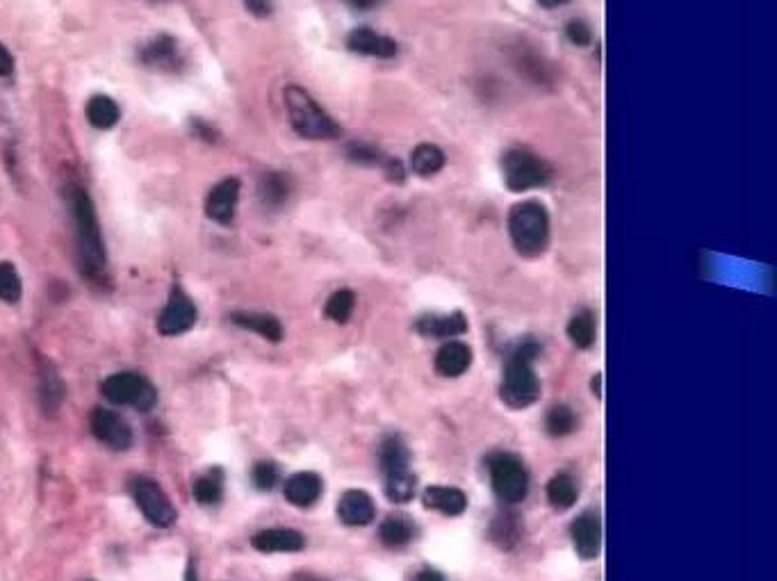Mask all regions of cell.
Masks as SVG:
<instances>
[{"label": "cell", "instance_id": "35", "mask_svg": "<svg viewBox=\"0 0 777 581\" xmlns=\"http://www.w3.org/2000/svg\"><path fill=\"white\" fill-rule=\"evenodd\" d=\"M253 486L258 490H272L278 484V468L272 461H263L253 468Z\"/></svg>", "mask_w": 777, "mask_h": 581}, {"label": "cell", "instance_id": "30", "mask_svg": "<svg viewBox=\"0 0 777 581\" xmlns=\"http://www.w3.org/2000/svg\"><path fill=\"white\" fill-rule=\"evenodd\" d=\"M568 338L579 349H591L597 338V322L591 310H582L568 322Z\"/></svg>", "mask_w": 777, "mask_h": 581}, {"label": "cell", "instance_id": "16", "mask_svg": "<svg viewBox=\"0 0 777 581\" xmlns=\"http://www.w3.org/2000/svg\"><path fill=\"white\" fill-rule=\"evenodd\" d=\"M251 545L256 547L258 552H265V554H276V552L278 554H290V552H301V550H304L306 538L297 529L276 527V529L258 531V534L251 538Z\"/></svg>", "mask_w": 777, "mask_h": 581}, {"label": "cell", "instance_id": "11", "mask_svg": "<svg viewBox=\"0 0 777 581\" xmlns=\"http://www.w3.org/2000/svg\"><path fill=\"white\" fill-rule=\"evenodd\" d=\"M89 427H92L98 443H103L112 452H126V449L133 447V429L128 427V422L119 413L108 411V408H96Z\"/></svg>", "mask_w": 777, "mask_h": 581}, {"label": "cell", "instance_id": "28", "mask_svg": "<svg viewBox=\"0 0 777 581\" xmlns=\"http://www.w3.org/2000/svg\"><path fill=\"white\" fill-rule=\"evenodd\" d=\"M445 162H447L445 153L436 144H420L415 146V151L411 153V169L413 174L420 178L436 176L438 171H443Z\"/></svg>", "mask_w": 777, "mask_h": 581}, {"label": "cell", "instance_id": "33", "mask_svg": "<svg viewBox=\"0 0 777 581\" xmlns=\"http://www.w3.org/2000/svg\"><path fill=\"white\" fill-rule=\"evenodd\" d=\"M490 534H493L495 543L500 545L502 550H511V547L518 543V538L522 534V525H520V520L515 518V515H500V518L493 522Z\"/></svg>", "mask_w": 777, "mask_h": 581}, {"label": "cell", "instance_id": "23", "mask_svg": "<svg viewBox=\"0 0 777 581\" xmlns=\"http://www.w3.org/2000/svg\"><path fill=\"white\" fill-rule=\"evenodd\" d=\"M415 329L427 338H454V335L468 331V319L463 317V313L424 315L417 319Z\"/></svg>", "mask_w": 777, "mask_h": 581}, {"label": "cell", "instance_id": "37", "mask_svg": "<svg viewBox=\"0 0 777 581\" xmlns=\"http://www.w3.org/2000/svg\"><path fill=\"white\" fill-rule=\"evenodd\" d=\"M566 37L570 39V44L588 46L593 42V30L584 21H570L566 26Z\"/></svg>", "mask_w": 777, "mask_h": 581}, {"label": "cell", "instance_id": "31", "mask_svg": "<svg viewBox=\"0 0 777 581\" xmlns=\"http://www.w3.org/2000/svg\"><path fill=\"white\" fill-rule=\"evenodd\" d=\"M354 308H356V294L354 290L349 288H342L338 292H333L329 301H326L324 306V315L331 319V322L335 324H347L351 315H354Z\"/></svg>", "mask_w": 777, "mask_h": 581}, {"label": "cell", "instance_id": "39", "mask_svg": "<svg viewBox=\"0 0 777 581\" xmlns=\"http://www.w3.org/2000/svg\"><path fill=\"white\" fill-rule=\"evenodd\" d=\"M192 133H194L196 137L206 139V142H215V139H217L215 128H210V126L206 124V121H199V119H194V121H192Z\"/></svg>", "mask_w": 777, "mask_h": 581}, {"label": "cell", "instance_id": "36", "mask_svg": "<svg viewBox=\"0 0 777 581\" xmlns=\"http://www.w3.org/2000/svg\"><path fill=\"white\" fill-rule=\"evenodd\" d=\"M349 158L358 162V165H379V162H386L383 153L372 144H349Z\"/></svg>", "mask_w": 777, "mask_h": 581}, {"label": "cell", "instance_id": "41", "mask_svg": "<svg viewBox=\"0 0 777 581\" xmlns=\"http://www.w3.org/2000/svg\"><path fill=\"white\" fill-rule=\"evenodd\" d=\"M415 581H445V577H443V575H440V572H438V570H431V568H424V570H420V572H417V577H415Z\"/></svg>", "mask_w": 777, "mask_h": 581}, {"label": "cell", "instance_id": "32", "mask_svg": "<svg viewBox=\"0 0 777 581\" xmlns=\"http://www.w3.org/2000/svg\"><path fill=\"white\" fill-rule=\"evenodd\" d=\"M545 429H547V433H550L552 438L570 436V433L577 429V415H575V411H572V408L566 406V404L552 406L550 413H547V417H545Z\"/></svg>", "mask_w": 777, "mask_h": 581}, {"label": "cell", "instance_id": "5", "mask_svg": "<svg viewBox=\"0 0 777 581\" xmlns=\"http://www.w3.org/2000/svg\"><path fill=\"white\" fill-rule=\"evenodd\" d=\"M379 463L386 481V497L395 504L411 502L415 495V474L411 470V454L399 436H388L381 443Z\"/></svg>", "mask_w": 777, "mask_h": 581}, {"label": "cell", "instance_id": "7", "mask_svg": "<svg viewBox=\"0 0 777 581\" xmlns=\"http://www.w3.org/2000/svg\"><path fill=\"white\" fill-rule=\"evenodd\" d=\"M490 481L495 495L506 504H520L529 493V472L515 454H493L488 458Z\"/></svg>", "mask_w": 777, "mask_h": 581}, {"label": "cell", "instance_id": "3", "mask_svg": "<svg viewBox=\"0 0 777 581\" xmlns=\"http://www.w3.org/2000/svg\"><path fill=\"white\" fill-rule=\"evenodd\" d=\"M283 101L285 110H288L290 124L297 135L304 139H313V142H326V139L340 137L342 128L338 121H335L331 114H326L322 105L317 103L304 87H285Z\"/></svg>", "mask_w": 777, "mask_h": 581}, {"label": "cell", "instance_id": "29", "mask_svg": "<svg viewBox=\"0 0 777 581\" xmlns=\"http://www.w3.org/2000/svg\"><path fill=\"white\" fill-rule=\"evenodd\" d=\"M224 497V472L215 468L194 481V499L201 506H217Z\"/></svg>", "mask_w": 777, "mask_h": 581}, {"label": "cell", "instance_id": "42", "mask_svg": "<svg viewBox=\"0 0 777 581\" xmlns=\"http://www.w3.org/2000/svg\"><path fill=\"white\" fill-rule=\"evenodd\" d=\"M347 3L354 7V10H361V12H367V10H374L376 5L381 3V0H347Z\"/></svg>", "mask_w": 777, "mask_h": 581}, {"label": "cell", "instance_id": "1", "mask_svg": "<svg viewBox=\"0 0 777 581\" xmlns=\"http://www.w3.org/2000/svg\"><path fill=\"white\" fill-rule=\"evenodd\" d=\"M67 201L73 217V228H76L80 267H83L85 276L101 278L108 258H105V242L92 196L83 187H69Z\"/></svg>", "mask_w": 777, "mask_h": 581}, {"label": "cell", "instance_id": "44", "mask_svg": "<svg viewBox=\"0 0 777 581\" xmlns=\"http://www.w3.org/2000/svg\"><path fill=\"white\" fill-rule=\"evenodd\" d=\"M292 581H326L322 579L320 575H313V572H299V575H294Z\"/></svg>", "mask_w": 777, "mask_h": 581}, {"label": "cell", "instance_id": "24", "mask_svg": "<svg viewBox=\"0 0 777 581\" xmlns=\"http://www.w3.org/2000/svg\"><path fill=\"white\" fill-rule=\"evenodd\" d=\"M231 322L235 326H240L244 331L258 333L263 335L269 342H281L283 340V324L278 322L274 315L267 313H249V310H242V313H233Z\"/></svg>", "mask_w": 777, "mask_h": 581}, {"label": "cell", "instance_id": "8", "mask_svg": "<svg viewBox=\"0 0 777 581\" xmlns=\"http://www.w3.org/2000/svg\"><path fill=\"white\" fill-rule=\"evenodd\" d=\"M103 397L117 406H130L139 413L151 411L158 402V392L137 372H117L108 376L101 386Z\"/></svg>", "mask_w": 777, "mask_h": 581}, {"label": "cell", "instance_id": "14", "mask_svg": "<svg viewBox=\"0 0 777 581\" xmlns=\"http://www.w3.org/2000/svg\"><path fill=\"white\" fill-rule=\"evenodd\" d=\"M572 543L584 561L597 559L602 547V520L600 513L588 509L572 522Z\"/></svg>", "mask_w": 777, "mask_h": 581}, {"label": "cell", "instance_id": "2", "mask_svg": "<svg viewBox=\"0 0 777 581\" xmlns=\"http://www.w3.org/2000/svg\"><path fill=\"white\" fill-rule=\"evenodd\" d=\"M541 345L534 340H522L520 345H515L506 360V370L500 388L502 402L513 408V411H525V408L534 406L541 397V381L534 372V363Z\"/></svg>", "mask_w": 777, "mask_h": 581}, {"label": "cell", "instance_id": "12", "mask_svg": "<svg viewBox=\"0 0 777 581\" xmlns=\"http://www.w3.org/2000/svg\"><path fill=\"white\" fill-rule=\"evenodd\" d=\"M196 317H199V313H196L194 301L187 297L181 288H174L171 290L167 306L162 308V313L158 317V331L162 335H169V338L183 335L196 324Z\"/></svg>", "mask_w": 777, "mask_h": 581}, {"label": "cell", "instance_id": "17", "mask_svg": "<svg viewBox=\"0 0 777 581\" xmlns=\"http://www.w3.org/2000/svg\"><path fill=\"white\" fill-rule=\"evenodd\" d=\"M322 490H324V484L320 474L297 472L285 481L283 495L292 506H297V509H310V506H315L317 499L322 497Z\"/></svg>", "mask_w": 777, "mask_h": 581}, {"label": "cell", "instance_id": "6", "mask_svg": "<svg viewBox=\"0 0 777 581\" xmlns=\"http://www.w3.org/2000/svg\"><path fill=\"white\" fill-rule=\"evenodd\" d=\"M504 183L511 192H529L552 180V167L529 149H511L502 160Z\"/></svg>", "mask_w": 777, "mask_h": 581}, {"label": "cell", "instance_id": "25", "mask_svg": "<svg viewBox=\"0 0 777 581\" xmlns=\"http://www.w3.org/2000/svg\"><path fill=\"white\" fill-rule=\"evenodd\" d=\"M85 114H87L89 126H94L96 130H110L117 126L121 119L119 103L105 94H96L89 98Z\"/></svg>", "mask_w": 777, "mask_h": 581}, {"label": "cell", "instance_id": "34", "mask_svg": "<svg viewBox=\"0 0 777 581\" xmlns=\"http://www.w3.org/2000/svg\"><path fill=\"white\" fill-rule=\"evenodd\" d=\"M21 294L23 283L16 267L12 263H0V299L5 304H16V301H21Z\"/></svg>", "mask_w": 777, "mask_h": 581}, {"label": "cell", "instance_id": "27", "mask_svg": "<svg viewBox=\"0 0 777 581\" xmlns=\"http://www.w3.org/2000/svg\"><path fill=\"white\" fill-rule=\"evenodd\" d=\"M577 499H579V488L570 474L559 472L556 477L550 479V484H547V502H550L552 509L568 511L577 504Z\"/></svg>", "mask_w": 777, "mask_h": 581}, {"label": "cell", "instance_id": "40", "mask_svg": "<svg viewBox=\"0 0 777 581\" xmlns=\"http://www.w3.org/2000/svg\"><path fill=\"white\" fill-rule=\"evenodd\" d=\"M12 71H14V57L3 44H0V78L10 76Z\"/></svg>", "mask_w": 777, "mask_h": 581}, {"label": "cell", "instance_id": "22", "mask_svg": "<svg viewBox=\"0 0 777 581\" xmlns=\"http://www.w3.org/2000/svg\"><path fill=\"white\" fill-rule=\"evenodd\" d=\"M472 363V351L468 345L463 342L449 340L443 347L438 349L436 354V372L440 376H447V379H456V376H463L468 372V367Z\"/></svg>", "mask_w": 777, "mask_h": 581}, {"label": "cell", "instance_id": "43", "mask_svg": "<svg viewBox=\"0 0 777 581\" xmlns=\"http://www.w3.org/2000/svg\"><path fill=\"white\" fill-rule=\"evenodd\" d=\"M570 0H538V5L545 7V10H556V7H563L568 5Z\"/></svg>", "mask_w": 777, "mask_h": 581}, {"label": "cell", "instance_id": "9", "mask_svg": "<svg viewBox=\"0 0 777 581\" xmlns=\"http://www.w3.org/2000/svg\"><path fill=\"white\" fill-rule=\"evenodd\" d=\"M130 495H133L137 509L151 525L160 529H169L176 522V509L171 504V499L165 495V490L160 484H155L153 479L135 477L130 481Z\"/></svg>", "mask_w": 777, "mask_h": 581}, {"label": "cell", "instance_id": "38", "mask_svg": "<svg viewBox=\"0 0 777 581\" xmlns=\"http://www.w3.org/2000/svg\"><path fill=\"white\" fill-rule=\"evenodd\" d=\"M242 3L253 16H258V19H267L274 10L272 0H242Z\"/></svg>", "mask_w": 777, "mask_h": 581}, {"label": "cell", "instance_id": "46", "mask_svg": "<svg viewBox=\"0 0 777 581\" xmlns=\"http://www.w3.org/2000/svg\"><path fill=\"white\" fill-rule=\"evenodd\" d=\"M153 3H165V0H153Z\"/></svg>", "mask_w": 777, "mask_h": 581}, {"label": "cell", "instance_id": "4", "mask_svg": "<svg viewBox=\"0 0 777 581\" xmlns=\"http://www.w3.org/2000/svg\"><path fill=\"white\" fill-rule=\"evenodd\" d=\"M509 235L518 253L536 258L550 244V215L538 201L515 203L509 212Z\"/></svg>", "mask_w": 777, "mask_h": 581}, {"label": "cell", "instance_id": "10", "mask_svg": "<svg viewBox=\"0 0 777 581\" xmlns=\"http://www.w3.org/2000/svg\"><path fill=\"white\" fill-rule=\"evenodd\" d=\"M137 60L144 64L146 69L162 71V73H176L183 69L185 55L178 46L176 37L171 35H155L149 42H144L137 51Z\"/></svg>", "mask_w": 777, "mask_h": 581}, {"label": "cell", "instance_id": "26", "mask_svg": "<svg viewBox=\"0 0 777 581\" xmlns=\"http://www.w3.org/2000/svg\"><path fill=\"white\" fill-rule=\"evenodd\" d=\"M379 538L386 547H406L415 538V522L406 515H390L381 522Z\"/></svg>", "mask_w": 777, "mask_h": 581}, {"label": "cell", "instance_id": "18", "mask_svg": "<svg viewBox=\"0 0 777 581\" xmlns=\"http://www.w3.org/2000/svg\"><path fill=\"white\" fill-rule=\"evenodd\" d=\"M376 515L374 499L365 490H347L338 502V518L347 527H365L370 525Z\"/></svg>", "mask_w": 777, "mask_h": 581}, {"label": "cell", "instance_id": "13", "mask_svg": "<svg viewBox=\"0 0 777 581\" xmlns=\"http://www.w3.org/2000/svg\"><path fill=\"white\" fill-rule=\"evenodd\" d=\"M240 180L237 178H224L212 187L206 199V215L215 224L228 226L235 219L237 199H240Z\"/></svg>", "mask_w": 777, "mask_h": 581}, {"label": "cell", "instance_id": "15", "mask_svg": "<svg viewBox=\"0 0 777 581\" xmlns=\"http://www.w3.org/2000/svg\"><path fill=\"white\" fill-rule=\"evenodd\" d=\"M347 48L351 53H358L365 57H381V60H390V57H395L399 51L395 39H390L388 35H381V32L365 26L349 32Z\"/></svg>", "mask_w": 777, "mask_h": 581}, {"label": "cell", "instance_id": "21", "mask_svg": "<svg viewBox=\"0 0 777 581\" xmlns=\"http://www.w3.org/2000/svg\"><path fill=\"white\" fill-rule=\"evenodd\" d=\"M292 194V180L283 171H265L258 178V199L267 210H278L288 203Z\"/></svg>", "mask_w": 777, "mask_h": 581}, {"label": "cell", "instance_id": "20", "mask_svg": "<svg viewBox=\"0 0 777 581\" xmlns=\"http://www.w3.org/2000/svg\"><path fill=\"white\" fill-rule=\"evenodd\" d=\"M422 502L427 509L443 515H452V518L468 509V495L456 486H429L424 490Z\"/></svg>", "mask_w": 777, "mask_h": 581}, {"label": "cell", "instance_id": "45", "mask_svg": "<svg viewBox=\"0 0 777 581\" xmlns=\"http://www.w3.org/2000/svg\"><path fill=\"white\" fill-rule=\"evenodd\" d=\"M593 392H597V397L602 399V374H597L593 379Z\"/></svg>", "mask_w": 777, "mask_h": 581}, {"label": "cell", "instance_id": "19", "mask_svg": "<svg viewBox=\"0 0 777 581\" xmlns=\"http://www.w3.org/2000/svg\"><path fill=\"white\" fill-rule=\"evenodd\" d=\"M64 397H67L64 379L60 376V372L55 370L53 363L44 360V363L39 365V404H42L44 413L48 417L55 415L62 408Z\"/></svg>", "mask_w": 777, "mask_h": 581}]
</instances>
